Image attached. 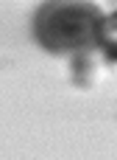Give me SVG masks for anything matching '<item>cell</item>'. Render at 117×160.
I'll list each match as a JSON object with an SVG mask.
<instances>
[{"mask_svg": "<svg viewBox=\"0 0 117 160\" xmlns=\"http://www.w3.org/2000/svg\"><path fill=\"white\" fill-rule=\"evenodd\" d=\"M103 11L92 0H45L31 17L36 45L56 56L92 53Z\"/></svg>", "mask_w": 117, "mask_h": 160, "instance_id": "6da1fadb", "label": "cell"}, {"mask_svg": "<svg viewBox=\"0 0 117 160\" xmlns=\"http://www.w3.org/2000/svg\"><path fill=\"white\" fill-rule=\"evenodd\" d=\"M98 51L103 53V59L117 62V11L103 14L101 28H98Z\"/></svg>", "mask_w": 117, "mask_h": 160, "instance_id": "7a4b0ae2", "label": "cell"}]
</instances>
